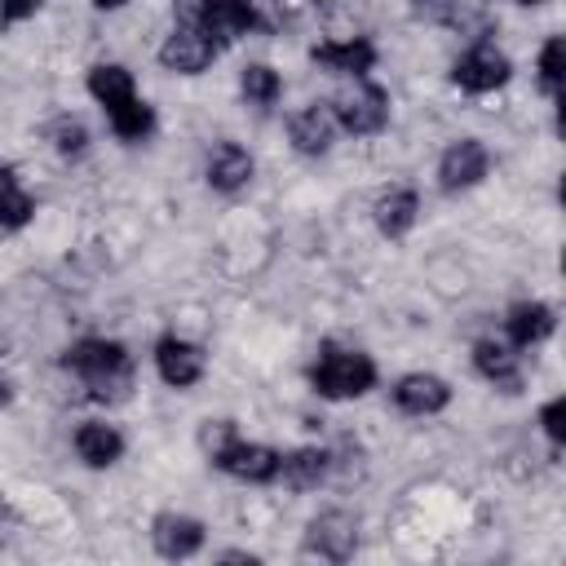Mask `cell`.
Masks as SVG:
<instances>
[{
	"instance_id": "obj_1",
	"label": "cell",
	"mask_w": 566,
	"mask_h": 566,
	"mask_svg": "<svg viewBox=\"0 0 566 566\" xmlns=\"http://www.w3.org/2000/svg\"><path fill=\"white\" fill-rule=\"evenodd\" d=\"M62 367L88 389L93 402H124L133 394V358L111 336H84L62 354Z\"/></svg>"
},
{
	"instance_id": "obj_2",
	"label": "cell",
	"mask_w": 566,
	"mask_h": 566,
	"mask_svg": "<svg viewBox=\"0 0 566 566\" xmlns=\"http://www.w3.org/2000/svg\"><path fill=\"white\" fill-rule=\"evenodd\" d=\"M310 389L318 398H332V402H345V398H363L376 389L380 371H376V358L367 349H354V345H323L318 358L310 363Z\"/></svg>"
},
{
	"instance_id": "obj_3",
	"label": "cell",
	"mask_w": 566,
	"mask_h": 566,
	"mask_svg": "<svg viewBox=\"0 0 566 566\" xmlns=\"http://www.w3.org/2000/svg\"><path fill=\"white\" fill-rule=\"evenodd\" d=\"M332 115H336V128L349 133V137H371L389 124V93L380 84H371L367 75L363 80H349L340 93L327 97Z\"/></svg>"
},
{
	"instance_id": "obj_4",
	"label": "cell",
	"mask_w": 566,
	"mask_h": 566,
	"mask_svg": "<svg viewBox=\"0 0 566 566\" xmlns=\"http://www.w3.org/2000/svg\"><path fill=\"white\" fill-rule=\"evenodd\" d=\"M509 75H513V62H509L491 40L469 44V49L455 57V66H451V80H455L464 93H495V88L509 84Z\"/></svg>"
},
{
	"instance_id": "obj_5",
	"label": "cell",
	"mask_w": 566,
	"mask_h": 566,
	"mask_svg": "<svg viewBox=\"0 0 566 566\" xmlns=\"http://www.w3.org/2000/svg\"><path fill=\"white\" fill-rule=\"evenodd\" d=\"M358 548V517L345 509H323L318 517H310L305 526V553L323 557V562H349Z\"/></svg>"
},
{
	"instance_id": "obj_6",
	"label": "cell",
	"mask_w": 566,
	"mask_h": 566,
	"mask_svg": "<svg viewBox=\"0 0 566 566\" xmlns=\"http://www.w3.org/2000/svg\"><path fill=\"white\" fill-rule=\"evenodd\" d=\"M217 53H221V49H217L195 22H172V31H168L164 44H159V66L172 71V75H199V71L212 66Z\"/></svg>"
},
{
	"instance_id": "obj_7",
	"label": "cell",
	"mask_w": 566,
	"mask_h": 566,
	"mask_svg": "<svg viewBox=\"0 0 566 566\" xmlns=\"http://www.w3.org/2000/svg\"><path fill=\"white\" fill-rule=\"evenodd\" d=\"M155 371H159L164 385H172V389H190V385L203 380V371H208V354H203L195 340L168 332V336L155 340Z\"/></svg>"
},
{
	"instance_id": "obj_8",
	"label": "cell",
	"mask_w": 566,
	"mask_h": 566,
	"mask_svg": "<svg viewBox=\"0 0 566 566\" xmlns=\"http://www.w3.org/2000/svg\"><path fill=\"white\" fill-rule=\"evenodd\" d=\"M203 539H208V526H203L199 517H190V513L164 509V513L150 517V544H155V553L168 557V562L195 557V553L203 548Z\"/></svg>"
},
{
	"instance_id": "obj_9",
	"label": "cell",
	"mask_w": 566,
	"mask_h": 566,
	"mask_svg": "<svg viewBox=\"0 0 566 566\" xmlns=\"http://www.w3.org/2000/svg\"><path fill=\"white\" fill-rule=\"evenodd\" d=\"M491 168V150L478 142V137H460L442 150L438 159V186L447 195H460V190H473Z\"/></svg>"
},
{
	"instance_id": "obj_10",
	"label": "cell",
	"mask_w": 566,
	"mask_h": 566,
	"mask_svg": "<svg viewBox=\"0 0 566 566\" xmlns=\"http://www.w3.org/2000/svg\"><path fill=\"white\" fill-rule=\"evenodd\" d=\"M279 447H265V442H252V438H234L212 464L239 482H252V486H270L279 478Z\"/></svg>"
},
{
	"instance_id": "obj_11",
	"label": "cell",
	"mask_w": 566,
	"mask_h": 566,
	"mask_svg": "<svg viewBox=\"0 0 566 566\" xmlns=\"http://www.w3.org/2000/svg\"><path fill=\"white\" fill-rule=\"evenodd\" d=\"M310 62L332 71V75H349V80H363L371 66H376V44L367 35H327L310 49Z\"/></svg>"
},
{
	"instance_id": "obj_12",
	"label": "cell",
	"mask_w": 566,
	"mask_h": 566,
	"mask_svg": "<svg viewBox=\"0 0 566 566\" xmlns=\"http://www.w3.org/2000/svg\"><path fill=\"white\" fill-rule=\"evenodd\" d=\"M217 49L243 40L252 31V0H199L195 18H190Z\"/></svg>"
},
{
	"instance_id": "obj_13",
	"label": "cell",
	"mask_w": 566,
	"mask_h": 566,
	"mask_svg": "<svg viewBox=\"0 0 566 566\" xmlns=\"http://www.w3.org/2000/svg\"><path fill=\"white\" fill-rule=\"evenodd\" d=\"M473 367L482 380H491L504 394L522 389V349H513L504 336H482L473 340Z\"/></svg>"
},
{
	"instance_id": "obj_14",
	"label": "cell",
	"mask_w": 566,
	"mask_h": 566,
	"mask_svg": "<svg viewBox=\"0 0 566 566\" xmlns=\"http://www.w3.org/2000/svg\"><path fill=\"white\" fill-rule=\"evenodd\" d=\"M451 402V385L433 371H407L394 380V407L402 416H438Z\"/></svg>"
},
{
	"instance_id": "obj_15",
	"label": "cell",
	"mask_w": 566,
	"mask_h": 566,
	"mask_svg": "<svg viewBox=\"0 0 566 566\" xmlns=\"http://www.w3.org/2000/svg\"><path fill=\"white\" fill-rule=\"evenodd\" d=\"M553 327H557V310H553L548 301H517V305H509V314H504V340H509L513 349H535V345H544V340L553 336Z\"/></svg>"
},
{
	"instance_id": "obj_16",
	"label": "cell",
	"mask_w": 566,
	"mask_h": 566,
	"mask_svg": "<svg viewBox=\"0 0 566 566\" xmlns=\"http://www.w3.org/2000/svg\"><path fill=\"white\" fill-rule=\"evenodd\" d=\"M336 133L340 128H336V115H332L327 102H310V106H301L287 119V137H292V146L301 155H327L332 142H336Z\"/></svg>"
},
{
	"instance_id": "obj_17",
	"label": "cell",
	"mask_w": 566,
	"mask_h": 566,
	"mask_svg": "<svg viewBox=\"0 0 566 566\" xmlns=\"http://www.w3.org/2000/svg\"><path fill=\"white\" fill-rule=\"evenodd\" d=\"M71 447L88 469H111L124 455V433L111 420H80L71 433Z\"/></svg>"
},
{
	"instance_id": "obj_18",
	"label": "cell",
	"mask_w": 566,
	"mask_h": 566,
	"mask_svg": "<svg viewBox=\"0 0 566 566\" xmlns=\"http://www.w3.org/2000/svg\"><path fill=\"white\" fill-rule=\"evenodd\" d=\"M332 478V451L327 447H296V451H283L279 455V478L287 491H318L323 482Z\"/></svg>"
},
{
	"instance_id": "obj_19",
	"label": "cell",
	"mask_w": 566,
	"mask_h": 566,
	"mask_svg": "<svg viewBox=\"0 0 566 566\" xmlns=\"http://www.w3.org/2000/svg\"><path fill=\"white\" fill-rule=\"evenodd\" d=\"M371 221H376V230H380L385 239H407L411 226L420 221V195H416L411 186H389V190H380L376 203H371Z\"/></svg>"
},
{
	"instance_id": "obj_20",
	"label": "cell",
	"mask_w": 566,
	"mask_h": 566,
	"mask_svg": "<svg viewBox=\"0 0 566 566\" xmlns=\"http://www.w3.org/2000/svg\"><path fill=\"white\" fill-rule=\"evenodd\" d=\"M252 172H256V164H252V155H248L239 142H217V146H212V155H208V186H212L217 195H239V190H248Z\"/></svg>"
},
{
	"instance_id": "obj_21",
	"label": "cell",
	"mask_w": 566,
	"mask_h": 566,
	"mask_svg": "<svg viewBox=\"0 0 566 566\" xmlns=\"http://www.w3.org/2000/svg\"><path fill=\"white\" fill-rule=\"evenodd\" d=\"M35 217V195L27 190V181L18 177L13 164H0V230L13 234Z\"/></svg>"
},
{
	"instance_id": "obj_22",
	"label": "cell",
	"mask_w": 566,
	"mask_h": 566,
	"mask_svg": "<svg viewBox=\"0 0 566 566\" xmlns=\"http://www.w3.org/2000/svg\"><path fill=\"white\" fill-rule=\"evenodd\" d=\"M133 93H137V84H133V71H128V66H119V62H97V66H88V97H93L102 111L119 106V102L133 97Z\"/></svg>"
},
{
	"instance_id": "obj_23",
	"label": "cell",
	"mask_w": 566,
	"mask_h": 566,
	"mask_svg": "<svg viewBox=\"0 0 566 566\" xmlns=\"http://www.w3.org/2000/svg\"><path fill=\"white\" fill-rule=\"evenodd\" d=\"M106 119H111V133H115L119 142H146V137L155 133V106H150L142 93H133V97H124L119 106H111Z\"/></svg>"
},
{
	"instance_id": "obj_24",
	"label": "cell",
	"mask_w": 566,
	"mask_h": 566,
	"mask_svg": "<svg viewBox=\"0 0 566 566\" xmlns=\"http://www.w3.org/2000/svg\"><path fill=\"white\" fill-rule=\"evenodd\" d=\"M239 93H243L252 106H274V102L283 97V75H279L274 66H265V62H248V66L239 71Z\"/></svg>"
},
{
	"instance_id": "obj_25",
	"label": "cell",
	"mask_w": 566,
	"mask_h": 566,
	"mask_svg": "<svg viewBox=\"0 0 566 566\" xmlns=\"http://www.w3.org/2000/svg\"><path fill=\"white\" fill-rule=\"evenodd\" d=\"M535 71H539V88H544L553 102H562V88H566V40H562V35H548V40H544Z\"/></svg>"
},
{
	"instance_id": "obj_26",
	"label": "cell",
	"mask_w": 566,
	"mask_h": 566,
	"mask_svg": "<svg viewBox=\"0 0 566 566\" xmlns=\"http://www.w3.org/2000/svg\"><path fill=\"white\" fill-rule=\"evenodd\" d=\"M49 142H53L57 155L75 159V155L88 150V128H84V119H75V115H57V119L49 124Z\"/></svg>"
},
{
	"instance_id": "obj_27",
	"label": "cell",
	"mask_w": 566,
	"mask_h": 566,
	"mask_svg": "<svg viewBox=\"0 0 566 566\" xmlns=\"http://www.w3.org/2000/svg\"><path fill=\"white\" fill-rule=\"evenodd\" d=\"M239 438V429H234V420H203L199 424V451L208 455V464L230 447Z\"/></svg>"
},
{
	"instance_id": "obj_28",
	"label": "cell",
	"mask_w": 566,
	"mask_h": 566,
	"mask_svg": "<svg viewBox=\"0 0 566 566\" xmlns=\"http://www.w3.org/2000/svg\"><path fill=\"white\" fill-rule=\"evenodd\" d=\"M539 429H544V438L553 442V451L566 442V398H562V394L539 407Z\"/></svg>"
},
{
	"instance_id": "obj_29",
	"label": "cell",
	"mask_w": 566,
	"mask_h": 566,
	"mask_svg": "<svg viewBox=\"0 0 566 566\" xmlns=\"http://www.w3.org/2000/svg\"><path fill=\"white\" fill-rule=\"evenodd\" d=\"M287 22V4L283 0H252V31H283Z\"/></svg>"
},
{
	"instance_id": "obj_30",
	"label": "cell",
	"mask_w": 566,
	"mask_h": 566,
	"mask_svg": "<svg viewBox=\"0 0 566 566\" xmlns=\"http://www.w3.org/2000/svg\"><path fill=\"white\" fill-rule=\"evenodd\" d=\"M44 0H0V22H22L40 9Z\"/></svg>"
},
{
	"instance_id": "obj_31",
	"label": "cell",
	"mask_w": 566,
	"mask_h": 566,
	"mask_svg": "<svg viewBox=\"0 0 566 566\" xmlns=\"http://www.w3.org/2000/svg\"><path fill=\"white\" fill-rule=\"evenodd\" d=\"M9 402H13V380L0 371V407H9Z\"/></svg>"
},
{
	"instance_id": "obj_32",
	"label": "cell",
	"mask_w": 566,
	"mask_h": 566,
	"mask_svg": "<svg viewBox=\"0 0 566 566\" xmlns=\"http://www.w3.org/2000/svg\"><path fill=\"white\" fill-rule=\"evenodd\" d=\"M124 4H128V0H93V9H106V13H111V9H124Z\"/></svg>"
},
{
	"instance_id": "obj_33",
	"label": "cell",
	"mask_w": 566,
	"mask_h": 566,
	"mask_svg": "<svg viewBox=\"0 0 566 566\" xmlns=\"http://www.w3.org/2000/svg\"><path fill=\"white\" fill-rule=\"evenodd\" d=\"M517 4H544V0H517Z\"/></svg>"
}]
</instances>
